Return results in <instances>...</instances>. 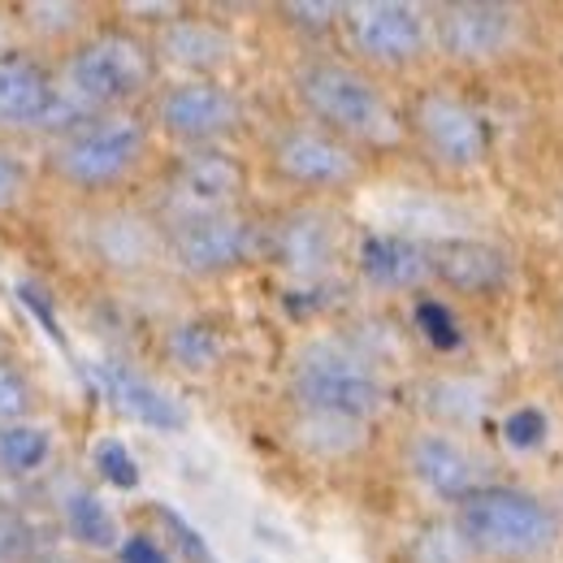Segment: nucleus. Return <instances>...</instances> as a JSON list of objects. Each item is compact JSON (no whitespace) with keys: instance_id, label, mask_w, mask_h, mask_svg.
Wrapping results in <instances>:
<instances>
[{"instance_id":"7","label":"nucleus","mask_w":563,"mask_h":563,"mask_svg":"<svg viewBox=\"0 0 563 563\" xmlns=\"http://www.w3.org/2000/svg\"><path fill=\"white\" fill-rule=\"evenodd\" d=\"M152 135L169 140L178 152L225 147L243 131V100L221 78H169L143 104Z\"/></svg>"},{"instance_id":"15","label":"nucleus","mask_w":563,"mask_h":563,"mask_svg":"<svg viewBox=\"0 0 563 563\" xmlns=\"http://www.w3.org/2000/svg\"><path fill=\"white\" fill-rule=\"evenodd\" d=\"M433 53L455 66H490L520 40V9L494 0H455L429 9Z\"/></svg>"},{"instance_id":"4","label":"nucleus","mask_w":563,"mask_h":563,"mask_svg":"<svg viewBox=\"0 0 563 563\" xmlns=\"http://www.w3.org/2000/svg\"><path fill=\"white\" fill-rule=\"evenodd\" d=\"M286 395L295 412H325L360 424H373L390 404L382 364L347 339L303 343L286 368Z\"/></svg>"},{"instance_id":"2","label":"nucleus","mask_w":563,"mask_h":563,"mask_svg":"<svg viewBox=\"0 0 563 563\" xmlns=\"http://www.w3.org/2000/svg\"><path fill=\"white\" fill-rule=\"evenodd\" d=\"M53 78L62 100L53 135H62L74 122H87L96 113L143 109L161 87V66L152 40L131 22H96L82 40H74L66 53L53 57Z\"/></svg>"},{"instance_id":"6","label":"nucleus","mask_w":563,"mask_h":563,"mask_svg":"<svg viewBox=\"0 0 563 563\" xmlns=\"http://www.w3.org/2000/svg\"><path fill=\"white\" fill-rule=\"evenodd\" d=\"M455 525L477 555L498 560H529L555 542L551 507L516 486H477L455 503Z\"/></svg>"},{"instance_id":"36","label":"nucleus","mask_w":563,"mask_h":563,"mask_svg":"<svg viewBox=\"0 0 563 563\" xmlns=\"http://www.w3.org/2000/svg\"><path fill=\"white\" fill-rule=\"evenodd\" d=\"M247 563H261V560H247Z\"/></svg>"},{"instance_id":"21","label":"nucleus","mask_w":563,"mask_h":563,"mask_svg":"<svg viewBox=\"0 0 563 563\" xmlns=\"http://www.w3.org/2000/svg\"><path fill=\"white\" fill-rule=\"evenodd\" d=\"M53 516H57V533L87 555H118L126 538L104 494L87 482H70L53 494Z\"/></svg>"},{"instance_id":"34","label":"nucleus","mask_w":563,"mask_h":563,"mask_svg":"<svg viewBox=\"0 0 563 563\" xmlns=\"http://www.w3.org/2000/svg\"><path fill=\"white\" fill-rule=\"evenodd\" d=\"M286 22L308 31V35H325V31H339V18H343V4H282Z\"/></svg>"},{"instance_id":"23","label":"nucleus","mask_w":563,"mask_h":563,"mask_svg":"<svg viewBox=\"0 0 563 563\" xmlns=\"http://www.w3.org/2000/svg\"><path fill=\"white\" fill-rule=\"evenodd\" d=\"M57 460V429L48 421L0 424V486L26 490Z\"/></svg>"},{"instance_id":"19","label":"nucleus","mask_w":563,"mask_h":563,"mask_svg":"<svg viewBox=\"0 0 563 563\" xmlns=\"http://www.w3.org/2000/svg\"><path fill=\"white\" fill-rule=\"evenodd\" d=\"M429 274L455 295H494L511 278V261L486 239L442 234L429 239Z\"/></svg>"},{"instance_id":"25","label":"nucleus","mask_w":563,"mask_h":563,"mask_svg":"<svg viewBox=\"0 0 563 563\" xmlns=\"http://www.w3.org/2000/svg\"><path fill=\"white\" fill-rule=\"evenodd\" d=\"M44 178H40V156L35 143L0 135V230L22 225L35 205Z\"/></svg>"},{"instance_id":"16","label":"nucleus","mask_w":563,"mask_h":563,"mask_svg":"<svg viewBox=\"0 0 563 563\" xmlns=\"http://www.w3.org/2000/svg\"><path fill=\"white\" fill-rule=\"evenodd\" d=\"M152 53L161 70H174L178 78H221V70L234 66L239 40L225 22L200 18L187 9H174L169 18H161L152 31Z\"/></svg>"},{"instance_id":"17","label":"nucleus","mask_w":563,"mask_h":563,"mask_svg":"<svg viewBox=\"0 0 563 563\" xmlns=\"http://www.w3.org/2000/svg\"><path fill=\"white\" fill-rule=\"evenodd\" d=\"M91 382L100 386V395L113 412H122L126 421L143 424L152 433H183L191 424V412L183 408V399H174L165 386H156L152 377H143L140 368H131L122 360H96Z\"/></svg>"},{"instance_id":"33","label":"nucleus","mask_w":563,"mask_h":563,"mask_svg":"<svg viewBox=\"0 0 563 563\" xmlns=\"http://www.w3.org/2000/svg\"><path fill=\"white\" fill-rule=\"evenodd\" d=\"M547 433H551V421H547L538 408H516V412H507V421H503V442H507L511 451H533V446L547 442Z\"/></svg>"},{"instance_id":"26","label":"nucleus","mask_w":563,"mask_h":563,"mask_svg":"<svg viewBox=\"0 0 563 563\" xmlns=\"http://www.w3.org/2000/svg\"><path fill=\"white\" fill-rule=\"evenodd\" d=\"M364 438H368V424L347 421V417H325V412H295L290 417V442L303 455L325 460V464L352 460L364 446Z\"/></svg>"},{"instance_id":"11","label":"nucleus","mask_w":563,"mask_h":563,"mask_svg":"<svg viewBox=\"0 0 563 563\" xmlns=\"http://www.w3.org/2000/svg\"><path fill=\"white\" fill-rule=\"evenodd\" d=\"M243 196H247L243 161L225 147H196V152H178L169 161L152 212L161 217V225H169V221H187V217L243 209Z\"/></svg>"},{"instance_id":"32","label":"nucleus","mask_w":563,"mask_h":563,"mask_svg":"<svg viewBox=\"0 0 563 563\" xmlns=\"http://www.w3.org/2000/svg\"><path fill=\"white\" fill-rule=\"evenodd\" d=\"M152 511V520L165 529V538H169V547L183 555L187 563H217V555H212V547H209V538L183 516V511H174L169 503H152L147 507Z\"/></svg>"},{"instance_id":"18","label":"nucleus","mask_w":563,"mask_h":563,"mask_svg":"<svg viewBox=\"0 0 563 563\" xmlns=\"http://www.w3.org/2000/svg\"><path fill=\"white\" fill-rule=\"evenodd\" d=\"M355 274L364 286L386 290V295H404V290H421L429 274V243L404 230H364L355 239Z\"/></svg>"},{"instance_id":"30","label":"nucleus","mask_w":563,"mask_h":563,"mask_svg":"<svg viewBox=\"0 0 563 563\" xmlns=\"http://www.w3.org/2000/svg\"><path fill=\"white\" fill-rule=\"evenodd\" d=\"M87 464H91V473H96V482H104L109 490L118 494H131L140 490L143 473H140V460L131 455V446L122 442V438H96L91 442V451H87Z\"/></svg>"},{"instance_id":"10","label":"nucleus","mask_w":563,"mask_h":563,"mask_svg":"<svg viewBox=\"0 0 563 563\" xmlns=\"http://www.w3.org/2000/svg\"><path fill=\"white\" fill-rule=\"evenodd\" d=\"M274 178L303 196H343L364 178V156L312 122H286L265 147Z\"/></svg>"},{"instance_id":"20","label":"nucleus","mask_w":563,"mask_h":563,"mask_svg":"<svg viewBox=\"0 0 563 563\" xmlns=\"http://www.w3.org/2000/svg\"><path fill=\"white\" fill-rule=\"evenodd\" d=\"M408 473L438 503H460L477 490V460L446 429H421L408 442Z\"/></svg>"},{"instance_id":"35","label":"nucleus","mask_w":563,"mask_h":563,"mask_svg":"<svg viewBox=\"0 0 563 563\" xmlns=\"http://www.w3.org/2000/svg\"><path fill=\"white\" fill-rule=\"evenodd\" d=\"M118 563H174L169 555V547L156 538V533H147V529H135V533H126L122 538V547H118Z\"/></svg>"},{"instance_id":"13","label":"nucleus","mask_w":563,"mask_h":563,"mask_svg":"<svg viewBox=\"0 0 563 563\" xmlns=\"http://www.w3.org/2000/svg\"><path fill=\"white\" fill-rule=\"evenodd\" d=\"M404 126H408V135H417L424 156H433L446 169H473L490 152L486 113L477 104H468L464 96L446 91V87H424V91H417L412 104H408Z\"/></svg>"},{"instance_id":"1","label":"nucleus","mask_w":563,"mask_h":563,"mask_svg":"<svg viewBox=\"0 0 563 563\" xmlns=\"http://www.w3.org/2000/svg\"><path fill=\"white\" fill-rule=\"evenodd\" d=\"M152 122L143 109L122 113H96L87 122H74L70 131L35 143L40 178L74 209L87 205H113L126 196V187L140 178L152 161Z\"/></svg>"},{"instance_id":"14","label":"nucleus","mask_w":563,"mask_h":563,"mask_svg":"<svg viewBox=\"0 0 563 563\" xmlns=\"http://www.w3.org/2000/svg\"><path fill=\"white\" fill-rule=\"evenodd\" d=\"M62 100L53 62L26 44L0 53V135L22 143H44L57 131Z\"/></svg>"},{"instance_id":"5","label":"nucleus","mask_w":563,"mask_h":563,"mask_svg":"<svg viewBox=\"0 0 563 563\" xmlns=\"http://www.w3.org/2000/svg\"><path fill=\"white\" fill-rule=\"evenodd\" d=\"M78 261L104 278L135 282L165 265V225L152 209L113 200L78 209L74 225Z\"/></svg>"},{"instance_id":"24","label":"nucleus","mask_w":563,"mask_h":563,"mask_svg":"<svg viewBox=\"0 0 563 563\" xmlns=\"http://www.w3.org/2000/svg\"><path fill=\"white\" fill-rule=\"evenodd\" d=\"M22 494L0 486V563H44L53 555V529Z\"/></svg>"},{"instance_id":"12","label":"nucleus","mask_w":563,"mask_h":563,"mask_svg":"<svg viewBox=\"0 0 563 563\" xmlns=\"http://www.w3.org/2000/svg\"><path fill=\"white\" fill-rule=\"evenodd\" d=\"M339 256L343 225L317 200L282 209L265 225V261H274V269H282L295 286H325V278L339 269Z\"/></svg>"},{"instance_id":"3","label":"nucleus","mask_w":563,"mask_h":563,"mask_svg":"<svg viewBox=\"0 0 563 563\" xmlns=\"http://www.w3.org/2000/svg\"><path fill=\"white\" fill-rule=\"evenodd\" d=\"M295 104L303 122L330 131L334 140L352 143L355 152H386L408 140L399 104L368 70L347 57H308L290 74Z\"/></svg>"},{"instance_id":"22","label":"nucleus","mask_w":563,"mask_h":563,"mask_svg":"<svg viewBox=\"0 0 563 563\" xmlns=\"http://www.w3.org/2000/svg\"><path fill=\"white\" fill-rule=\"evenodd\" d=\"M9 13L18 26V44L35 48L48 62L96 26V9L78 0H22V4H9Z\"/></svg>"},{"instance_id":"28","label":"nucleus","mask_w":563,"mask_h":563,"mask_svg":"<svg viewBox=\"0 0 563 563\" xmlns=\"http://www.w3.org/2000/svg\"><path fill=\"white\" fill-rule=\"evenodd\" d=\"M18 421H44V390L26 360L0 352V424Z\"/></svg>"},{"instance_id":"8","label":"nucleus","mask_w":563,"mask_h":563,"mask_svg":"<svg viewBox=\"0 0 563 563\" xmlns=\"http://www.w3.org/2000/svg\"><path fill=\"white\" fill-rule=\"evenodd\" d=\"M343 44L360 70H412L433 53L429 9L412 0H352L339 18Z\"/></svg>"},{"instance_id":"31","label":"nucleus","mask_w":563,"mask_h":563,"mask_svg":"<svg viewBox=\"0 0 563 563\" xmlns=\"http://www.w3.org/2000/svg\"><path fill=\"white\" fill-rule=\"evenodd\" d=\"M412 325H417V334H421L433 352L451 355L464 347V330H460L451 303H442V299H429V295L417 299V308H412Z\"/></svg>"},{"instance_id":"9","label":"nucleus","mask_w":563,"mask_h":563,"mask_svg":"<svg viewBox=\"0 0 563 563\" xmlns=\"http://www.w3.org/2000/svg\"><path fill=\"white\" fill-rule=\"evenodd\" d=\"M261 256H265V225L247 209L209 212L165 225V265H174L183 278H230Z\"/></svg>"},{"instance_id":"27","label":"nucleus","mask_w":563,"mask_h":563,"mask_svg":"<svg viewBox=\"0 0 563 563\" xmlns=\"http://www.w3.org/2000/svg\"><path fill=\"white\" fill-rule=\"evenodd\" d=\"M161 352H165V360H169L178 373H187V377H209V373L221 368V360H225V334H221L212 321H200V317L174 321V325L165 330V339H161Z\"/></svg>"},{"instance_id":"29","label":"nucleus","mask_w":563,"mask_h":563,"mask_svg":"<svg viewBox=\"0 0 563 563\" xmlns=\"http://www.w3.org/2000/svg\"><path fill=\"white\" fill-rule=\"evenodd\" d=\"M408 563H477V551L455 520H424L408 538Z\"/></svg>"}]
</instances>
